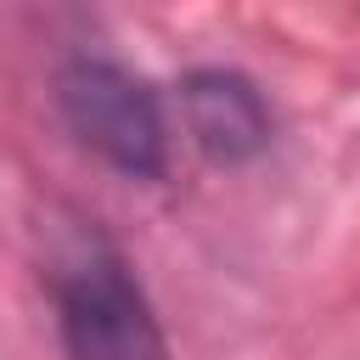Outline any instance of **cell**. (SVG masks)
I'll list each match as a JSON object with an SVG mask.
<instances>
[{"instance_id": "obj_1", "label": "cell", "mask_w": 360, "mask_h": 360, "mask_svg": "<svg viewBox=\"0 0 360 360\" xmlns=\"http://www.w3.org/2000/svg\"><path fill=\"white\" fill-rule=\"evenodd\" d=\"M51 298H56V332L68 360H169L163 326L135 270L107 236L84 231L56 253Z\"/></svg>"}, {"instance_id": "obj_2", "label": "cell", "mask_w": 360, "mask_h": 360, "mask_svg": "<svg viewBox=\"0 0 360 360\" xmlns=\"http://www.w3.org/2000/svg\"><path fill=\"white\" fill-rule=\"evenodd\" d=\"M56 112L79 135V146L96 152L107 169L129 180H158L169 169L163 101L129 68L101 62V56H73L56 73Z\"/></svg>"}, {"instance_id": "obj_3", "label": "cell", "mask_w": 360, "mask_h": 360, "mask_svg": "<svg viewBox=\"0 0 360 360\" xmlns=\"http://www.w3.org/2000/svg\"><path fill=\"white\" fill-rule=\"evenodd\" d=\"M180 118L208 163H253L270 146V107L253 79L231 68H191L180 79Z\"/></svg>"}]
</instances>
